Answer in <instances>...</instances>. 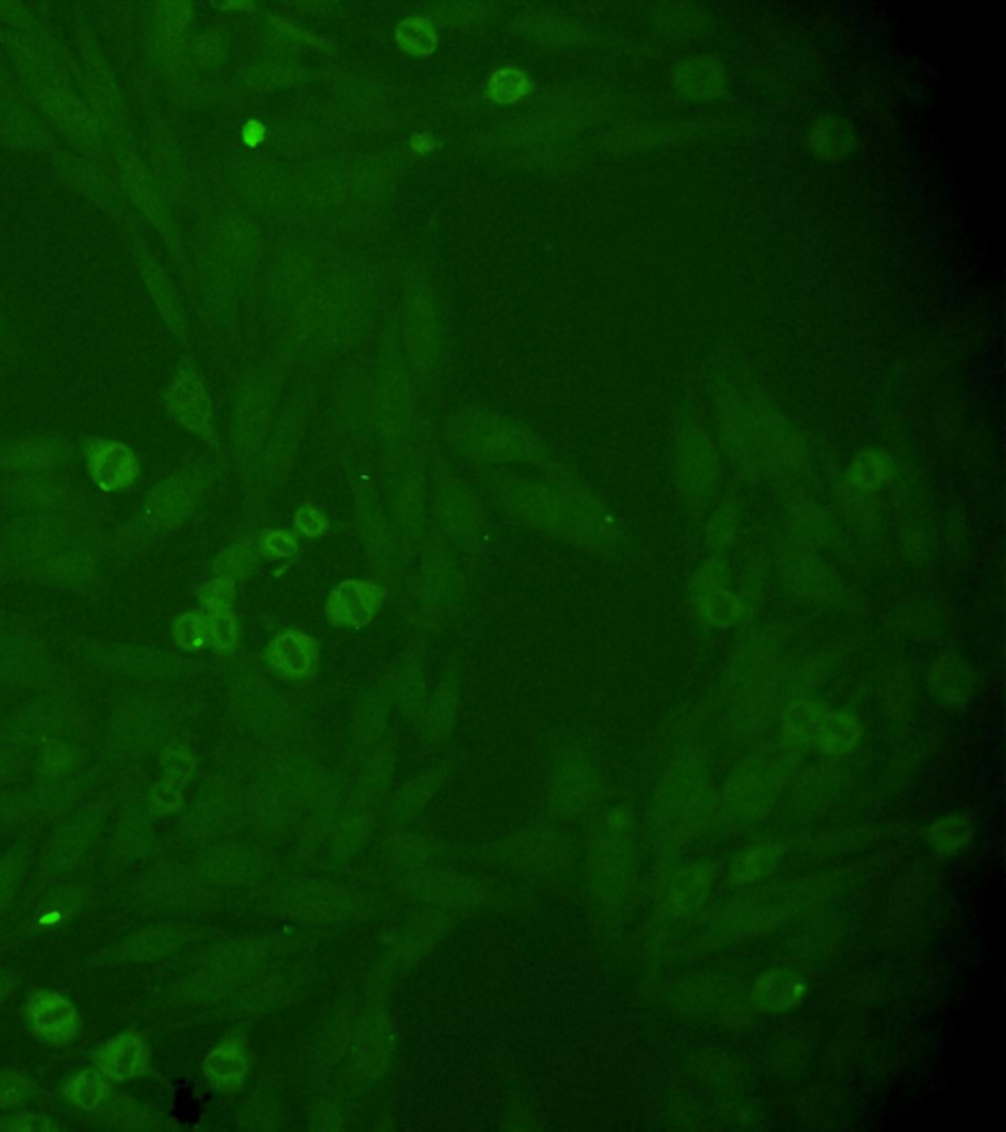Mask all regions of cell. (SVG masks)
<instances>
[{
    "label": "cell",
    "mask_w": 1006,
    "mask_h": 1132,
    "mask_svg": "<svg viewBox=\"0 0 1006 1132\" xmlns=\"http://www.w3.org/2000/svg\"><path fill=\"white\" fill-rule=\"evenodd\" d=\"M38 1091L36 1083L16 1074H0V1109L16 1107Z\"/></svg>",
    "instance_id": "obj_23"
},
{
    "label": "cell",
    "mask_w": 1006,
    "mask_h": 1132,
    "mask_svg": "<svg viewBox=\"0 0 1006 1132\" xmlns=\"http://www.w3.org/2000/svg\"><path fill=\"white\" fill-rule=\"evenodd\" d=\"M891 476H893V462L887 454L879 451L859 454L849 470L851 484L863 492L883 486Z\"/></svg>",
    "instance_id": "obj_14"
},
{
    "label": "cell",
    "mask_w": 1006,
    "mask_h": 1132,
    "mask_svg": "<svg viewBox=\"0 0 1006 1132\" xmlns=\"http://www.w3.org/2000/svg\"><path fill=\"white\" fill-rule=\"evenodd\" d=\"M89 464L95 482L107 492H118L130 486L138 474L136 456L122 445H99L89 454Z\"/></svg>",
    "instance_id": "obj_9"
},
{
    "label": "cell",
    "mask_w": 1006,
    "mask_h": 1132,
    "mask_svg": "<svg viewBox=\"0 0 1006 1132\" xmlns=\"http://www.w3.org/2000/svg\"><path fill=\"white\" fill-rule=\"evenodd\" d=\"M781 773L783 769L773 755H755L743 761L729 779V802L745 814L767 810L781 787Z\"/></svg>",
    "instance_id": "obj_1"
},
{
    "label": "cell",
    "mask_w": 1006,
    "mask_h": 1132,
    "mask_svg": "<svg viewBox=\"0 0 1006 1132\" xmlns=\"http://www.w3.org/2000/svg\"><path fill=\"white\" fill-rule=\"evenodd\" d=\"M399 44L411 54H429L437 46L435 28L427 18H411L397 28Z\"/></svg>",
    "instance_id": "obj_17"
},
{
    "label": "cell",
    "mask_w": 1006,
    "mask_h": 1132,
    "mask_svg": "<svg viewBox=\"0 0 1006 1132\" xmlns=\"http://www.w3.org/2000/svg\"><path fill=\"white\" fill-rule=\"evenodd\" d=\"M733 527H735V510H733V506H726L714 515V519L710 523V529H708L710 547L716 549V551L726 547L727 541L731 539Z\"/></svg>",
    "instance_id": "obj_26"
},
{
    "label": "cell",
    "mask_w": 1006,
    "mask_h": 1132,
    "mask_svg": "<svg viewBox=\"0 0 1006 1132\" xmlns=\"http://www.w3.org/2000/svg\"><path fill=\"white\" fill-rule=\"evenodd\" d=\"M175 641L185 649H199L207 643V618L201 614H185L173 627Z\"/></svg>",
    "instance_id": "obj_21"
},
{
    "label": "cell",
    "mask_w": 1006,
    "mask_h": 1132,
    "mask_svg": "<svg viewBox=\"0 0 1006 1132\" xmlns=\"http://www.w3.org/2000/svg\"><path fill=\"white\" fill-rule=\"evenodd\" d=\"M166 767H168V773H173V775H187V771H189L187 757H185V755H177V753H175V755H168Z\"/></svg>",
    "instance_id": "obj_31"
},
{
    "label": "cell",
    "mask_w": 1006,
    "mask_h": 1132,
    "mask_svg": "<svg viewBox=\"0 0 1006 1132\" xmlns=\"http://www.w3.org/2000/svg\"><path fill=\"white\" fill-rule=\"evenodd\" d=\"M928 844L932 849L940 855H951L957 853L967 846V842L971 840V824L967 818L953 814V816H944L938 818L930 828H928Z\"/></svg>",
    "instance_id": "obj_11"
},
{
    "label": "cell",
    "mask_w": 1006,
    "mask_h": 1132,
    "mask_svg": "<svg viewBox=\"0 0 1006 1132\" xmlns=\"http://www.w3.org/2000/svg\"><path fill=\"white\" fill-rule=\"evenodd\" d=\"M315 641L299 631H283L268 649V663L274 673L283 679L299 680L307 677L315 665Z\"/></svg>",
    "instance_id": "obj_7"
},
{
    "label": "cell",
    "mask_w": 1006,
    "mask_h": 1132,
    "mask_svg": "<svg viewBox=\"0 0 1006 1132\" xmlns=\"http://www.w3.org/2000/svg\"><path fill=\"white\" fill-rule=\"evenodd\" d=\"M232 600H234V588L230 580L217 578L201 588V602L209 614L230 612Z\"/></svg>",
    "instance_id": "obj_24"
},
{
    "label": "cell",
    "mask_w": 1006,
    "mask_h": 1132,
    "mask_svg": "<svg viewBox=\"0 0 1006 1132\" xmlns=\"http://www.w3.org/2000/svg\"><path fill=\"white\" fill-rule=\"evenodd\" d=\"M930 684L934 694L946 702V704H961V700L969 694V677L965 673V667L959 663V659H950L944 657L932 671L930 677Z\"/></svg>",
    "instance_id": "obj_12"
},
{
    "label": "cell",
    "mask_w": 1006,
    "mask_h": 1132,
    "mask_svg": "<svg viewBox=\"0 0 1006 1132\" xmlns=\"http://www.w3.org/2000/svg\"><path fill=\"white\" fill-rule=\"evenodd\" d=\"M260 549H262V553H264L266 557H272V559L293 557V555L299 551L297 543H295L287 533H283V531L266 533V535L260 539Z\"/></svg>",
    "instance_id": "obj_28"
},
{
    "label": "cell",
    "mask_w": 1006,
    "mask_h": 1132,
    "mask_svg": "<svg viewBox=\"0 0 1006 1132\" xmlns=\"http://www.w3.org/2000/svg\"><path fill=\"white\" fill-rule=\"evenodd\" d=\"M527 89L529 81L519 69H502L490 81V95L502 103L517 101Z\"/></svg>",
    "instance_id": "obj_20"
},
{
    "label": "cell",
    "mask_w": 1006,
    "mask_h": 1132,
    "mask_svg": "<svg viewBox=\"0 0 1006 1132\" xmlns=\"http://www.w3.org/2000/svg\"><path fill=\"white\" fill-rule=\"evenodd\" d=\"M413 148L419 150V152H425V150L433 148V142L427 134H419V136H413Z\"/></svg>",
    "instance_id": "obj_32"
},
{
    "label": "cell",
    "mask_w": 1006,
    "mask_h": 1132,
    "mask_svg": "<svg viewBox=\"0 0 1006 1132\" xmlns=\"http://www.w3.org/2000/svg\"><path fill=\"white\" fill-rule=\"evenodd\" d=\"M676 476L682 494L690 502L706 500L718 476V460L710 439L698 431L682 437L676 454Z\"/></svg>",
    "instance_id": "obj_2"
},
{
    "label": "cell",
    "mask_w": 1006,
    "mask_h": 1132,
    "mask_svg": "<svg viewBox=\"0 0 1006 1132\" xmlns=\"http://www.w3.org/2000/svg\"><path fill=\"white\" fill-rule=\"evenodd\" d=\"M262 138H264V126H262L260 122H256V120H250V122L246 124V128H244V140H246V144H248V146H256L258 142H262Z\"/></svg>",
    "instance_id": "obj_30"
},
{
    "label": "cell",
    "mask_w": 1006,
    "mask_h": 1132,
    "mask_svg": "<svg viewBox=\"0 0 1006 1132\" xmlns=\"http://www.w3.org/2000/svg\"><path fill=\"white\" fill-rule=\"evenodd\" d=\"M30 1019L36 1032L56 1044L69 1042L79 1032V1015L73 1005L52 991H38L30 1001Z\"/></svg>",
    "instance_id": "obj_5"
},
{
    "label": "cell",
    "mask_w": 1006,
    "mask_h": 1132,
    "mask_svg": "<svg viewBox=\"0 0 1006 1132\" xmlns=\"http://www.w3.org/2000/svg\"><path fill=\"white\" fill-rule=\"evenodd\" d=\"M775 859L773 853H767L763 849L753 851L751 855H747L741 865H737V879H741V883H749L753 879H759L765 871H769V865L773 867Z\"/></svg>",
    "instance_id": "obj_27"
},
{
    "label": "cell",
    "mask_w": 1006,
    "mask_h": 1132,
    "mask_svg": "<svg viewBox=\"0 0 1006 1132\" xmlns=\"http://www.w3.org/2000/svg\"><path fill=\"white\" fill-rule=\"evenodd\" d=\"M295 525H297L305 535L317 537V535H321V533L325 531L327 521H325V517H323L319 511L315 510V508L305 506V508H301V510L297 511V515H295Z\"/></svg>",
    "instance_id": "obj_29"
},
{
    "label": "cell",
    "mask_w": 1006,
    "mask_h": 1132,
    "mask_svg": "<svg viewBox=\"0 0 1006 1132\" xmlns=\"http://www.w3.org/2000/svg\"><path fill=\"white\" fill-rule=\"evenodd\" d=\"M111 1095V1083L105 1074L85 1070L75 1077L67 1089V1097L81 1109H95Z\"/></svg>",
    "instance_id": "obj_16"
},
{
    "label": "cell",
    "mask_w": 1006,
    "mask_h": 1132,
    "mask_svg": "<svg viewBox=\"0 0 1006 1132\" xmlns=\"http://www.w3.org/2000/svg\"><path fill=\"white\" fill-rule=\"evenodd\" d=\"M205 1074L219 1087H234L246 1076V1062L232 1046H223L205 1060Z\"/></svg>",
    "instance_id": "obj_15"
},
{
    "label": "cell",
    "mask_w": 1006,
    "mask_h": 1132,
    "mask_svg": "<svg viewBox=\"0 0 1006 1132\" xmlns=\"http://www.w3.org/2000/svg\"><path fill=\"white\" fill-rule=\"evenodd\" d=\"M148 1058V1050L140 1038L122 1034L99 1050L97 1066L105 1076L124 1081L140 1076L148 1066Z\"/></svg>",
    "instance_id": "obj_8"
},
{
    "label": "cell",
    "mask_w": 1006,
    "mask_h": 1132,
    "mask_svg": "<svg viewBox=\"0 0 1006 1132\" xmlns=\"http://www.w3.org/2000/svg\"><path fill=\"white\" fill-rule=\"evenodd\" d=\"M384 600V590L358 580L342 582L329 598L327 614L331 622L344 627H364Z\"/></svg>",
    "instance_id": "obj_4"
},
{
    "label": "cell",
    "mask_w": 1006,
    "mask_h": 1132,
    "mask_svg": "<svg viewBox=\"0 0 1006 1132\" xmlns=\"http://www.w3.org/2000/svg\"><path fill=\"white\" fill-rule=\"evenodd\" d=\"M692 608L698 620L714 629H726L739 614V600L727 588L724 570L716 561L706 563L692 584Z\"/></svg>",
    "instance_id": "obj_3"
},
{
    "label": "cell",
    "mask_w": 1006,
    "mask_h": 1132,
    "mask_svg": "<svg viewBox=\"0 0 1006 1132\" xmlns=\"http://www.w3.org/2000/svg\"><path fill=\"white\" fill-rule=\"evenodd\" d=\"M706 889H710V875H704L700 869L686 871L674 883L672 901L678 906H696L702 903Z\"/></svg>",
    "instance_id": "obj_19"
},
{
    "label": "cell",
    "mask_w": 1006,
    "mask_h": 1132,
    "mask_svg": "<svg viewBox=\"0 0 1006 1132\" xmlns=\"http://www.w3.org/2000/svg\"><path fill=\"white\" fill-rule=\"evenodd\" d=\"M173 405L175 411L179 413V417L185 421V425L189 429H193L199 435H207L209 425H207V399L201 394V390L195 386V382L191 380H179L175 390H173Z\"/></svg>",
    "instance_id": "obj_13"
},
{
    "label": "cell",
    "mask_w": 1006,
    "mask_h": 1132,
    "mask_svg": "<svg viewBox=\"0 0 1006 1132\" xmlns=\"http://www.w3.org/2000/svg\"><path fill=\"white\" fill-rule=\"evenodd\" d=\"M859 737H861L859 718L845 710H832V712H822L814 741L820 743V747L830 755H845L857 745Z\"/></svg>",
    "instance_id": "obj_10"
},
{
    "label": "cell",
    "mask_w": 1006,
    "mask_h": 1132,
    "mask_svg": "<svg viewBox=\"0 0 1006 1132\" xmlns=\"http://www.w3.org/2000/svg\"><path fill=\"white\" fill-rule=\"evenodd\" d=\"M217 572L223 576L224 580H234V578H242L246 576L252 568H254V557L244 549H230L224 551L223 555L217 561Z\"/></svg>",
    "instance_id": "obj_25"
},
{
    "label": "cell",
    "mask_w": 1006,
    "mask_h": 1132,
    "mask_svg": "<svg viewBox=\"0 0 1006 1132\" xmlns=\"http://www.w3.org/2000/svg\"><path fill=\"white\" fill-rule=\"evenodd\" d=\"M236 620L230 612L209 614L207 616V641L215 645L217 651H232L236 645Z\"/></svg>",
    "instance_id": "obj_22"
},
{
    "label": "cell",
    "mask_w": 1006,
    "mask_h": 1132,
    "mask_svg": "<svg viewBox=\"0 0 1006 1132\" xmlns=\"http://www.w3.org/2000/svg\"><path fill=\"white\" fill-rule=\"evenodd\" d=\"M822 712L824 710H820L812 702H798L796 706H792L788 710L786 724H784L786 737L790 741H796V743H806V741L814 739L818 722L822 718Z\"/></svg>",
    "instance_id": "obj_18"
},
{
    "label": "cell",
    "mask_w": 1006,
    "mask_h": 1132,
    "mask_svg": "<svg viewBox=\"0 0 1006 1132\" xmlns=\"http://www.w3.org/2000/svg\"><path fill=\"white\" fill-rule=\"evenodd\" d=\"M806 995V981L790 969H769L753 989L755 1005L769 1015H783L798 1009Z\"/></svg>",
    "instance_id": "obj_6"
}]
</instances>
